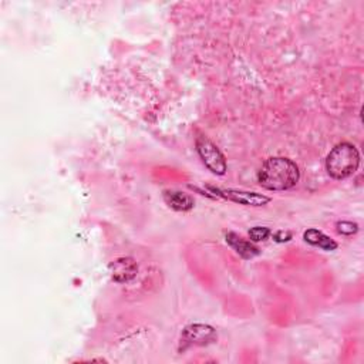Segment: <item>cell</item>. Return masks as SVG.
<instances>
[{"instance_id":"9c48e42d","label":"cell","mask_w":364,"mask_h":364,"mask_svg":"<svg viewBox=\"0 0 364 364\" xmlns=\"http://www.w3.org/2000/svg\"><path fill=\"white\" fill-rule=\"evenodd\" d=\"M303 239H305L306 244L320 248L326 252H334L339 248V244L334 239H332L330 236H328L326 234H323L316 228H310L303 232Z\"/></svg>"},{"instance_id":"7a4b0ae2","label":"cell","mask_w":364,"mask_h":364,"mask_svg":"<svg viewBox=\"0 0 364 364\" xmlns=\"http://www.w3.org/2000/svg\"><path fill=\"white\" fill-rule=\"evenodd\" d=\"M360 167V154L352 143L337 144L326 158V171L336 179L341 181L356 174Z\"/></svg>"},{"instance_id":"7c38bea8","label":"cell","mask_w":364,"mask_h":364,"mask_svg":"<svg viewBox=\"0 0 364 364\" xmlns=\"http://www.w3.org/2000/svg\"><path fill=\"white\" fill-rule=\"evenodd\" d=\"M271 238H272L275 242H277V244H285V242L292 240L293 235H292V232H289V231H276V232H272Z\"/></svg>"},{"instance_id":"ba28073f","label":"cell","mask_w":364,"mask_h":364,"mask_svg":"<svg viewBox=\"0 0 364 364\" xmlns=\"http://www.w3.org/2000/svg\"><path fill=\"white\" fill-rule=\"evenodd\" d=\"M163 198L166 201V204L177 212H190L195 207L194 198L185 192H181V191L167 190V191H164Z\"/></svg>"},{"instance_id":"52a82bcc","label":"cell","mask_w":364,"mask_h":364,"mask_svg":"<svg viewBox=\"0 0 364 364\" xmlns=\"http://www.w3.org/2000/svg\"><path fill=\"white\" fill-rule=\"evenodd\" d=\"M225 240L227 244L244 260H251L260 255L259 248L253 245V242L244 239L235 232H228L225 235Z\"/></svg>"},{"instance_id":"8fae6325","label":"cell","mask_w":364,"mask_h":364,"mask_svg":"<svg viewBox=\"0 0 364 364\" xmlns=\"http://www.w3.org/2000/svg\"><path fill=\"white\" fill-rule=\"evenodd\" d=\"M336 231L343 236H353L359 232V224L352 220H339L336 224Z\"/></svg>"},{"instance_id":"3957f363","label":"cell","mask_w":364,"mask_h":364,"mask_svg":"<svg viewBox=\"0 0 364 364\" xmlns=\"http://www.w3.org/2000/svg\"><path fill=\"white\" fill-rule=\"evenodd\" d=\"M196 152L204 164L212 174L215 175H225L228 171L227 158L218 148V146L205 135H199L195 141Z\"/></svg>"},{"instance_id":"8992f818","label":"cell","mask_w":364,"mask_h":364,"mask_svg":"<svg viewBox=\"0 0 364 364\" xmlns=\"http://www.w3.org/2000/svg\"><path fill=\"white\" fill-rule=\"evenodd\" d=\"M111 279L117 283H128L137 277L138 265L133 258H118L109 266Z\"/></svg>"},{"instance_id":"30bf717a","label":"cell","mask_w":364,"mask_h":364,"mask_svg":"<svg viewBox=\"0 0 364 364\" xmlns=\"http://www.w3.org/2000/svg\"><path fill=\"white\" fill-rule=\"evenodd\" d=\"M248 235L251 242L258 244V242H265L266 239H269L272 235V229L268 227H253L249 229Z\"/></svg>"},{"instance_id":"277c9868","label":"cell","mask_w":364,"mask_h":364,"mask_svg":"<svg viewBox=\"0 0 364 364\" xmlns=\"http://www.w3.org/2000/svg\"><path fill=\"white\" fill-rule=\"evenodd\" d=\"M218 339L216 330L204 323H192L184 328L181 333L178 352L184 353L191 348H202L215 343Z\"/></svg>"},{"instance_id":"6da1fadb","label":"cell","mask_w":364,"mask_h":364,"mask_svg":"<svg viewBox=\"0 0 364 364\" xmlns=\"http://www.w3.org/2000/svg\"><path fill=\"white\" fill-rule=\"evenodd\" d=\"M299 179L300 170L297 164L285 157L268 158L258 171L259 185L273 192L295 188Z\"/></svg>"},{"instance_id":"5b68a950","label":"cell","mask_w":364,"mask_h":364,"mask_svg":"<svg viewBox=\"0 0 364 364\" xmlns=\"http://www.w3.org/2000/svg\"><path fill=\"white\" fill-rule=\"evenodd\" d=\"M209 194H214V198L227 199L231 202H235L238 205L244 207H252V208H260L268 205L272 201L271 196H266L259 192L252 191H244V190H234V188H219V187H207Z\"/></svg>"}]
</instances>
